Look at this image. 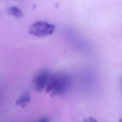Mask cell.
<instances>
[{
    "instance_id": "6da1fadb",
    "label": "cell",
    "mask_w": 122,
    "mask_h": 122,
    "mask_svg": "<svg viewBox=\"0 0 122 122\" xmlns=\"http://www.w3.org/2000/svg\"><path fill=\"white\" fill-rule=\"evenodd\" d=\"M71 84L72 79L70 75L64 73H56L51 75L46 91L51 96L60 95L66 92Z\"/></svg>"
},
{
    "instance_id": "7a4b0ae2",
    "label": "cell",
    "mask_w": 122,
    "mask_h": 122,
    "mask_svg": "<svg viewBox=\"0 0 122 122\" xmlns=\"http://www.w3.org/2000/svg\"><path fill=\"white\" fill-rule=\"evenodd\" d=\"M54 30V25L45 21H39L31 26L29 32L35 36L41 37L51 34Z\"/></svg>"
},
{
    "instance_id": "3957f363",
    "label": "cell",
    "mask_w": 122,
    "mask_h": 122,
    "mask_svg": "<svg viewBox=\"0 0 122 122\" xmlns=\"http://www.w3.org/2000/svg\"><path fill=\"white\" fill-rule=\"evenodd\" d=\"M51 74L49 71H43L37 75L32 81L33 88L37 92H41L48 85Z\"/></svg>"
},
{
    "instance_id": "277c9868",
    "label": "cell",
    "mask_w": 122,
    "mask_h": 122,
    "mask_svg": "<svg viewBox=\"0 0 122 122\" xmlns=\"http://www.w3.org/2000/svg\"><path fill=\"white\" fill-rule=\"evenodd\" d=\"M30 101V93L29 91H25L17 100L16 104L22 107L24 106Z\"/></svg>"
},
{
    "instance_id": "5b68a950",
    "label": "cell",
    "mask_w": 122,
    "mask_h": 122,
    "mask_svg": "<svg viewBox=\"0 0 122 122\" xmlns=\"http://www.w3.org/2000/svg\"><path fill=\"white\" fill-rule=\"evenodd\" d=\"M8 11L10 14L16 18L21 17L23 15L22 10L16 6H11L9 7Z\"/></svg>"
},
{
    "instance_id": "8992f818",
    "label": "cell",
    "mask_w": 122,
    "mask_h": 122,
    "mask_svg": "<svg viewBox=\"0 0 122 122\" xmlns=\"http://www.w3.org/2000/svg\"><path fill=\"white\" fill-rule=\"evenodd\" d=\"M83 122H98L92 116L85 118L83 120Z\"/></svg>"
},
{
    "instance_id": "52a82bcc",
    "label": "cell",
    "mask_w": 122,
    "mask_h": 122,
    "mask_svg": "<svg viewBox=\"0 0 122 122\" xmlns=\"http://www.w3.org/2000/svg\"><path fill=\"white\" fill-rule=\"evenodd\" d=\"M39 122H50L49 120L46 118H42Z\"/></svg>"
},
{
    "instance_id": "ba28073f",
    "label": "cell",
    "mask_w": 122,
    "mask_h": 122,
    "mask_svg": "<svg viewBox=\"0 0 122 122\" xmlns=\"http://www.w3.org/2000/svg\"><path fill=\"white\" fill-rule=\"evenodd\" d=\"M119 122H122V119H120L119 120Z\"/></svg>"
},
{
    "instance_id": "9c48e42d",
    "label": "cell",
    "mask_w": 122,
    "mask_h": 122,
    "mask_svg": "<svg viewBox=\"0 0 122 122\" xmlns=\"http://www.w3.org/2000/svg\"><path fill=\"white\" fill-rule=\"evenodd\" d=\"M121 84L122 85V77L121 78Z\"/></svg>"
}]
</instances>
